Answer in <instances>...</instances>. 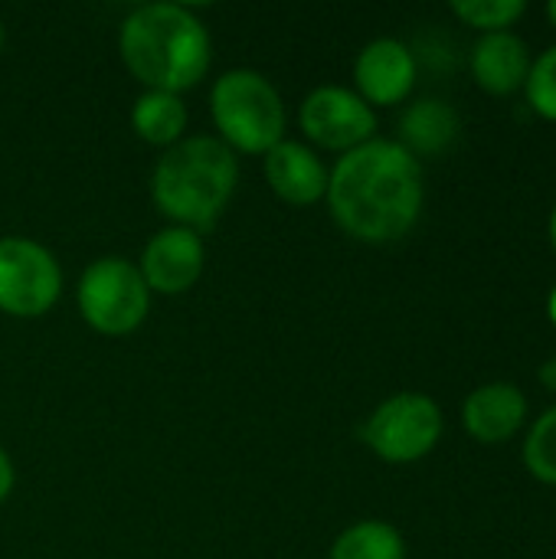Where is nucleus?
<instances>
[{
    "mask_svg": "<svg viewBox=\"0 0 556 559\" xmlns=\"http://www.w3.org/2000/svg\"><path fill=\"white\" fill-rule=\"evenodd\" d=\"M324 200L351 239L367 246L397 242L419 223L423 164L400 141L374 138L338 157Z\"/></svg>",
    "mask_w": 556,
    "mask_h": 559,
    "instance_id": "nucleus-1",
    "label": "nucleus"
},
{
    "mask_svg": "<svg viewBox=\"0 0 556 559\" xmlns=\"http://www.w3.org/2000/svg\"><path fill=\"white\" fill-rule=\"evenodd\" d=\"M128 72L151 92H187L206 79L213 43L200 16L180 3H144L131 10L118 33Z\"/></svg>",
    "mask_w": 556,
    "mask_h": 559,
    "instance_id": "nucleus-2",
    "label": "nucleus"
},
{
    "mask_svg": "<svg viewBox=\"0 0 556 559\" xmlns=\"http://www.w3.org/2000/svg\"><path fill=\"white\" fill-rule=\"evenodd\" d=\"M236 183V154L213 134H187L154 164L151 200L174 226L206 233L226 213Z\"/></svg>",
    "mask_w": 556,
    "mask_h": 559,
    "instance_id": "nucleus-3",
    "label": "nucleus"
},
{
    "mask_svg": "<svg viewBox=\"0 0 556 559\" xmlns=\"http://www.w3.org/2000/svg\"><path fill=\"white\" fill-rule=\"evenodd\" d=\"M210 118L220 141L236 154H269L285 141V102L259 69H229L213 82Z\"/></svg>",
    "mask_w": 556,
    "mask_h": 559,
    "instance_id": "nucleus-4",
    "label": "nucleus"
},
{
    "mask_svg": "<svg viewBox=\"0 0 556 559\" xmlns=\"http://www.w3.org/2000/svg\"><path fill=\"white\" fill-rule=\"evenodd\" d=\"M75 305L95 334L125 337L144 324L151 311V292L131 259L102 255L82 272L75 285Z\"/></svg>",
    "mask_w": 556,
    "mask_h": 559,
    "instance_id": "nucleus-5",
    "label": "nucleus"
},
{
    "mask_svg": "<svg viewBox=\"0 0 556 559\" xmlns=\"http://www.w3.org/2000/svg\"><path fill=\"white\" fill-rule=\"evenodd\" d=\"M442 439V409L426 393H393L364 423V445L390 465L426 459Z\"/></svg>",
    "mask_w": 556,
    "mask_h": 559,
    "instance_id": "nucleus-6",
    "label": "nucleus"
},
{
    "mask_svg": "<svg viewBox=\"0 0 556 559\" xmlns=\"http://www.w3.org/2000/svg\"><path fill=\"white\" fill-rule=\"evenodd\" d=\"M62 295V269L56 255L23 236L0 239V314L43 318Z\"/></svg>",
    "mask_w": 556,
    "mask_h": 559,
    "instance_id": "nucleus-7",
    "label": "nucleus"
},
{
    "mask_svg": "<svg viewBox=\"0 0 556 559\" xmlns=\"http://www.w3.org/2000/svg\"><path fill=\"white\" fill-rule=\"evenodd\" d=\"M298 124L311 144L338 154H347L377 138V111L344 85H318L308 92L298 108Z\"/></svg>",
    "mask_w": 556,
    "mask_h": 559,
    "instance_id": "nucleus-8",
    "label": "nucleus"
},
{
    "mask_svg": "<svg viewBox=\"0 0 556 559\" xmlns=\"http://www.w3.org/2000/svg\"><path fill=\"white\" fill-rule=\"evenodd\" d=\"M206 265V246L200 233L184 229V226H167L154 233L141 252L138 272L147 285L151 295H184L190 292Z\"/></svg>",
    "mask_w": 556,
    "mask_h": 559,
    "instance_id": "nucleus-9",
    "label": "nucleus"
},
{
    "mask_svg": "<svg viewBox=\"0 0 556 559\" xmlns=\"http://www.w3.org/2000/svg\"><path fill=\"white\" fill-rule=\"evenodd\" d=\"M354 92L370 108H390L410 98L416 85V56L403 39L380 36L354 59Z\"/></svg>",
    "mask_w": 556,
    "mask_h": 559,
    "instance_id": "nucleus-10",
    "label": "nucleus"
},
{
    "mask_svg": "<svg viewBox=\"0 0 556 559\" xmlns=\"http://www.w3.org/2000/svg\"><path fill=\"white\" fill-rule=\"evenodd\" d=\"M262 170L272 193L288 206H315L328 193L331 170L324 167L318 151L301 141H279L262 157Z\"/></svg>",
    "mask_w": 556,
    "mask_h": 559,
    "instance_id": "nucleus-11",
    "label": "nucleus"
},
{
    "mask_svg": "<svg viewBox=\"0 0 556 559\" xmlns=\"http://www.w3.org/2000/svg\"><path fill=\"white\" fill-rule=\"evenodd\" d=\"M528 423V396L514 383H485L462 403V426L482 445L514 439Z\"/></svg>",
    "mask_w": 556,
    "mask_h": 559,
    "instance_id": "nucleus-12",
    "label": "nucleus"
},
{
    "mask_svg": "<svg viewBox=\"0 0 556 559\" xmlns=\"http://www.w3.org/2000/svg\"><path fill=\"white\" fill-rule=\"evenodd\" d=\"M531 62L534 56L514 29L478 36L469 59L478 88H485L488 95H514L518 88H524Z\"/></svg>",
    "mask_w": 556,
    "mask_h": 559,
    "instance_id": "nucleus-13",
    "label": "nucleus"
},
{
    "mask_svg": "<svg viewBox=\"0 0 556 559\" xmlns=\"http://www.w3.org/2000/svg\"><path fill=\"white\" fill-rule=\"evenodd\" d=\"M459 111L442 98H419L400 115V144L419 157H439L459 141Z\"/></svg>",
    "mask_w": 556,
    "mask_h": 559,
    "instance_id": "nucleus-14",
    "label": "nucleus"
},
{
    "mask_svg": "<svg viewBox=\"0 0 556 559\" xmlns=\"http://www.w3.org/2000/svg\"><path fill=\"white\" fill-rule=\"evenodd\" d=\"M187 121H190V111H187L184 98L174 95V92L144 88L138 95L134 108H131L134 134L144 144H154V147H164V151L187 138Z\"/></svg>",
    "mask_w": 556,
    "mask_h": 559,
    "instance_id": "nucleus-15",
    "label": "nucleus"
},
{
    "mask_svg": "<svg viewBox=\"0 0 556 559\" xmlns=\"http://www.w3.org/2000/svg\"><path fill=\"white\" fill-rule=\"evenodd\" d=\"M331 559H406V540L387 521H357L338 534Z\"/></svg>",
    "mask_w": 556,
    "mask_h": 559,
    "instance_id": "nucleus-16",
    "label": "nucleus"
},
{
    "mask_svg": "<svg viewBox=\"0 0 556 559\" xmlns=\"http://www.w3.org/2000/svg\"><path fill=\"white\" fill-rule=\"evenodd\" d=\"M452 13L485 36L511 29L528 13V0H452Z\"/></svg>",
    "mask_w": 556,
    "mask_h": 559,
    "instance_id": "nucleus-17",
    "label": "nucleus"
},
{
    "mask_svg": "<svg viewBox=\"0 0 556 559\" xmlns=\"http://www.w3.org/2000/svg\"><path fill=\"white\" fill-rule=\"evenodd\" d=\"M524 465L528 472L556 488V406H551L524 439Z\"/></svg>",
    "mask_w": 556,
    "mask_h": 559,
    "instance_id": "nucleus-18",
    "label": "nucleus"
},
{
    "mask_svg": "<svg viewBox=\"0 0 556 559\" xmlns=\"http://www.w3.org/2000/svg\"><path fill=\"white\" fill-rule=\"evenodd\" d=\"M524 95L528 105L544 118V121H556V46L547 52H541L531 62L528 82H524Z\"/></svg>",
    "mask_w": 556,
    "mask_h": 559,
    "instance_id": "nucleus-19",
    "label": "nucleus"
},
{
    "mask_svg": "<svg viewBox=\"0 0 556 559\" xmlns=\"http://www.w3.org/2000/svg\"><path fill=\"white\" fill-rule=\"evenodd\" d=\"M10 491H13V462H10V455L0 449V504L10 498Z\"/></svg>",
    "mask_w": 556,
    "mask_h": 559,
    "instance_id": "nucleus-20",
    "label": "nucleus"
},
{
    "mask_svg": "<svg viewBox=\"0 0 556 559\" xmlns=\"http://www.w3.org/2000/svg\"><path fill=\"white\" fill-rule=\"evenodd\" d=\"M541 383H544L547 390H554L556 393V357L554 360H547V364L541 367Z\"/></svg>",
    "mask_w": 556,
    "mask_h": 559,
    "instance_id": "nucleus-21",
    "label": "nucleus"
},
{
    "mask_svg": "<svg viewBox=\"0 0 556 559\" xmlns=\"http://www.w3.org/2000/svg\"><path fill=\"white\" fill-rule=\"evenodd\" d=\"M547 314H551V321H554L556 328V285L551 288V295H547Z\"/></svg>",
    "mask_w": 556,
    "mask_h": 559,
    "instance_id": "nucleus-22",
    "label": "nucleus"
},
{
    "mask_svg": "<svg viewBox=\"0 0 556 559\" xmlns=\"http://www.w3.org/2000/svg\"><path fill=\"white\" fill-rule=\"evenodd\" d=\"M551 242H554V252H556V206L551 210Z\"/></svg>",
    "mask_w": 556,
    "mask_h": 559,
    "instance_id": "nucleus-23",
    "label": "nucleus"
},
{
    "mask_svg": "<svg viewBox=\"0 0 556 559\" xmlns=\"http://www.w3.org/2000/svg\"><path fill=\"white\" fill-rule=\"evenodd\" d=\"M547 16H551V23L556 26V0H551V3H547Z\"/></svg>",
    "mask_w": 556,
    "mask_h": 559,
    "instance_id": "nucleus-24",
    "label": "nucleus"
},
{
    "mask_svg": "<svg viewBox=\"0 0 556 559\" xmlns=\"http://www.w3.org/2000/svg\"><path fill=\"white\" fill-rule=\"evenodd\" d=\"M3 43H7V29H3V20H0V49H3Z\"/></svg>",
    "mask_w": 556,
    "mask_h": 559,
    "instance_id": "nucleus-25",
    "label": "nucleus"
}]
</instances>
